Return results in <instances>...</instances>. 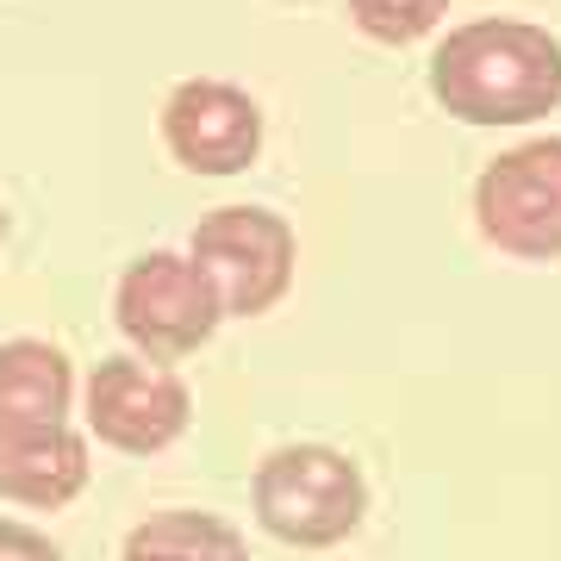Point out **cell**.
Instances as JSON below:
<instances>
[{
  "label": "cell",
  "mask_w": 561,
  "mask_h": 561,
  "mask_svg": "<svg viewBox=\"0 0 561 561\" xmlns=\"http://www.w3.org/2000/svg\"><path fill=\"white\" fill-rule=\"evenodd\" d=\"M431 94L468 125H530L561 106V38L530 20H468L437 44Z\"/></svg>",
  "instance_id": "obj_1"
},
{
  "label": "cell",
  "mask_w": 561,
  "mask_h": 561,
  "mask_svg": "<svg viewBox=\"0 0 561 561\" xmlns=\"http://www.w3.org/2000/svg\"><path fill=\"white\" fill-rule=\"evenodd\" d=\"M368 512L362 468L331 443H287L256 468V524L287 549H337Z\"/></svg>",
  "instance_id": "obj_2"
},
{
  "label": "cell",
  "mask_w": 561,
  "mask_h": 561,
  "mask_svg": "<svg viewBox=\"0 0 561 561\" xmlns=\"http://www.w3.org/2000/svg\"><path fill=\"white\" fill-rule=\"evenodd\" d=\"M113 319L138 356L150 362H181L194 356L201 343H213L225 306L219 287L206 280V268L181 250H150V256L125 262L119 287H113Z\"/></svg>",
  "instance_id": "obj_3"
},
{
  "label": "cell",
  "mask_w": 561,
  "mask_h": 561,
  "mask_svg": "<svg viewBox=\"0 0 561 561\" xmlns=\"http://www.w3.org/2000/svg\"><path fill=\"white\" fill-rule=\"evenodd\" d=\"M187 256L206 268V280L219 287L225 319H262L275 312L280 294L294 287V225L268 213V206H219L194 225Z\"/></svg>",
  "instance_id": "obj_4"
},
{
  "label": "cell",
  "mask_w": 561,
  "mask_h": 561,
  "mask_svg": "<svg viewBox=\"0 0 561 561\" xmlns=\"http://www.w3.org/2000/svg\"><path fill=\"white\" fill-rule=\"evenodd\" d=\"M481 238L505 256L556 262L561 256V138H530L505 150L474 181Z\"/></svg>",
  "instance_id": "obj_5"
},
{
  "label": "cell",
  "mask_w": 561,
  "mask_h": 561,
  "mask_svg": "<svg viewBox=\"0 0 561 561\" xmlns=\"http://www.w3.org/2000/svg\"><path fill=\"white\" fill-rule=\"evenodd\" d=\"M88 437H101L119 456H157L187 431L194 419V393L169 362L150 356H106L88 375Z\"/></svg>",
  "instance_id": "obj_6"
},
{
  "label": "cell",
  "mask_w": 561,
  "mask_h": 561,
  "mask_svg": "<svg viewBox=\"0 0 561 561\" xmlns=\"http://www.w3.org/2000/svg\"><path fill=\"white\" fill-rule=\"evenodd\" d=\"M162 144L187 175H243L262 150V106L238 81L194 76L162 101Z\"/></svg>",
  "instance_id": "obj_7"
},
{
  "label": "cell",
  "mask_w": 561,
  "mask_h": 561,
  "mask_svg": "<svg viewBox=\"0 0 561 561\" xmlns=\"http://www.w3.org/2000/svg\"><path fill=\"white\" fill-rule=\"evenodd\" d=\"M88 437L69 419L44 424H0V500L25 512H62L88 486Z\"/></svg>",
  "instance_id": "obj_8"
},
{
  "label": "cell",
  "mask_w": 561,
  "mask_h": 561,
  "mask_svg": "<svg viewBox=\"0 0 561 561\" xmlns=\"http://www.w3.org/2000/svg\"><path fill=\"white\" fill-rule=\"evenodd\" d=\"M69 400H76V368L57 343L44 337L0 343V424L69 419Z\"/></svg>",
  "instance_id": "obj_9"
},
{
  "label": "cell",
  "mask_w": 561,
  "mask_h": 561,
  "mask_svg": "<svg viewBox=\"0 0 561 561\" xmlns=\"http://www.w3.org/2000/svg\"><path fill=\"white\" fill-rule=\"evenodd\" d=\"M119 561H250V542L213 512H157L125 530Z\"/></svg>",
  "instance_id": "obj_10"
},
{
  "label": "cell",
  "mask_w": 561,
  "mask_h": 561,
  "mask_svg": "<svg viewBox=\"0 0 561 561\" xmlns=\"http://www.w3.org/2000/svg\"><path fill=\"white\" fill-rule=\"evenodd\" d=\"M449 0H350V20L375 44H412L424 32H437Z\"/></svg>",
  "instance_id": "obj_11"
},
{
  "label": "cell",
  "mask_w": 561,
  "mask_h": 561,
  "mask_svg": "<svg viewBox=\"0 0 561 561\" xmlns=\"http://www.w3.org/2000/svg\"><path fill=\"white\" fill-rule=\"evenodd\" d=\"M0 561H62V549L44 537L38 524L0 518Z\"/></svg>",
  "instance_id": "obj_12"
}]
</instances>
